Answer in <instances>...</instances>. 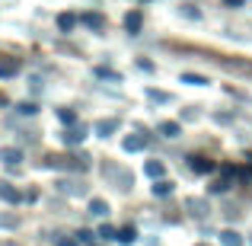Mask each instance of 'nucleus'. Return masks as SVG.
I'll return each mask as SVG.
<instances>
[{
    "label": "nucleus",
    "instance_id": "2eb2a0df",
    "mask_svg": "<svg viewBox=\"0 0 252 246\" xmlns=\"http://www.w3.org/2000/svg\"><path fill=\"white\" fill-rule=\"evenodd\" d=\"M134 237H137V230H134V227H125L122 234L115 237V240H122V243H131V240H134Z\"/></svg>",
    "mask_w": 252,
    "mask_h": 246
},
{
    "label": "nucleus",
    "instance_id": "39448f33",
    "mask_svg": "<svg viewBox=\"0 0 252 246\" xmlns=\"http://www.w3.org/2000/svg\"><path fill=\"white\" fill-rule=\"evenodd\" d=\"M144 147H147V138H144V135L125 138V150H144Z\"/></svg>",
    "mask_w": 252,
    "mask_h": 246
},
{
    "label": "nucleus",
    "instance_id": "6e6552de",
    "mask_svg": "<svg viewBox=\"0 0 252 246\" xmlns=\"http://www.w3.org/2000/svg\"><path fill=\"white\" fill-rule=\"evenodd\" d=\"M179 131H182V128H179L176 122H163V125H160V135H163V138H176Z\"/></svg>",
    "mask_w": 252,
    "mask_h": 246
},
{
    "label": "nucleus",
    "instance_id": "f3484780",
    "mask_svg": "<svg viewBox=\"0 0 252 246\" xmlns=\"http://www.w3.org/2000/svg\"><path fill=\"white\" fill-rule=\"evenodd\" d=\"M147 176H154V179H157V176H163V163L150 160V163H147Z\"/></svg>",
    "mask_w": 252,
    "mask_h": 246
},
{
    "label": "nucleus",
    "instance_id": "9b49d317",
    "mask_svg": "<svg viewBox=\"0 0 252 246\" xmlns=\"http://www.w3.org/2000/svg\"><path fill=\"white\" fill-rule=\"evenodd\" d=\"M169 192H172V182H166V179H160V182H154V195H169Z\"/></svg>",
    "mask_w": 252,
    "mask_h": 246
},
{
    "label": "nucleus",
    "instance_id": "4be33fe9",
    "mask_svg": "<svg viewBox=\"0 0 252 246\" xmlns=\"http://www.w3.org/2000/svg\"><path fill=\"white\" fill-rule=\"evenodd\" d=\"M19 112H23V115H32V112H35V103H23V105H19Z\"/></svg>",
    "mask_w": 252,
    "mask_h": 246
},
{
    "label": "nucleus",
    "instance_id": "a211bd4d",
    "mask_svg": "<svg viewBox=\"0 0 252 246\" xmlns=\"http://www.w3.org/2000/svg\"><path fill=\"white\" fill-rule=\"evenodd\" d=\"M147 96L154 99V103H169V93H160V90H147Z\"/></svg>",
    "mask_w": 252,
    "mask_h": 246
},
{
    "label": "nucleus",
    "instance_id": "4468645a",
    "mask_svg": "<svg viewBox=\"0 0 252 246\" xmlns=\"http://www.w3.org/2000/svg\"><path fill=\"white\" fill-rule=\"evenodd\" d=\"M125 26H128L131 32H137V29H141V13H131V16L125 19Z\"/></svg>",
    "mask_w": 252,
    "mask_h": 246
},
{
    "label": "nucleus",
    "instance_id": "423d86ee",
    "mask_svg": "<svg viewBox=\"0 0 252 246\" xmlns=\"http://www.w3.org/2000/svg\"><path fill=\"white\" fill-rule=\"evenodd\" d=\"M115 128H118V118H102V122L96 125V131H99V135H102V138H105V135H112V131H115Z\"/></svg>",
    "mask_w": 252,
    "mask_h": 246
},
{
    "label": "nucleus",
    "instance_id": "412c9836",
    "mask_svg": "<svg viewBox=\"0 0 252 246\" xmlns=\"http://www.w3.org/2000/svg\"><path fill=\"white\" fill-rule=\"evenodd\" d=\"M182 80H185V83H195V86L208 83V80H204V77H198V74H182Z\"/></svg>",
    "mask_w": 252,
    "mask_h": 246
},
{
    "label": "nucleus",
    "instance_id": "ddd939ff",
    "mask_svg": "<svg viewBox=\"0 0 252 246\" xmlns=\"http://www.w3.org/2000/svg\"><path fill=\"white\" fill-rule=\"evenodd\" d=\"M0 195H3L6 202H19V192L13 189V185H0Z\"/></svg>",
    "mask_w": 252,
    "mask_h": 246
},
{
    "label": "nucleus",
    "instance_id": "7ed1b4c3",
    "mask_svg": "<svg viewBox=\"0 0 252 246\" xmlns=\"http://www.w3.org/2000/svg\"><path fill=\"white\" fill-rule=\"evenodd\" d=\"M19 74V61L16 58H0V77H13Z\"/></svg>",
    "mask_w": 252,
    "mask_h": 246
},
{
    "label": "nucleus",
    "instance_id": "f03ea898",
    "mask_svg": "<svg viewBox=\"0 0 252 246\" xmlns=\"http://www.w3.org/2000/svg\"><path fill=\"white\" fill-rule=\"evenodd\" d=\"M58 189L67 192V195H83L86 185H83V182H74V179H61V182H58Z\"/></svg>",
    "mask_w": 252,
    "mask_h": 246
},
{
    "label": "nucleus",
    "instance_id": "dca6fc26",
    "mask_svg": "<svg viewBox=\"0 0 252 246\" xmlns=\"http://www.w3.org/2000/svg\"><path fill=\"white\" fill-rule=\"evenodd\" d=\"M191 170H198V173L211 170V160H201V157H191Z\"/></svg>",
    "mask_w": 252,
    "mask_h": 246
},
{
    "label": "nucleus",
    "instance_id": "6ab92c4d",
    "mask_svg": "<svg viewBox=\"0 0 252 246\" xmlns=\"http://www.w3.org/2000/svg\"><path fill=\"white\" fill-rule=\"evenodd\" d=\"M99 237H102V240H115V227L102 224V227H99Z\"/></svg>",
    "mask_w": 252,
    "mask_h": 246
},
{
    "label": "nucleus",
    "instance_id": "f8f14e48",
    "mask_svg": "<svg viewBox=\"0 0 252 246\" xmlns=\"http://www.w3.org/2000/svg\"><path fill=\"white\" fill-rule=\"evenodd\" d=\"M105 211H109V205H105L102 198H93L90 202V214H105Z\"/></svg>",
    "mask_w": 252,
    "mask_h": 246
},
{
    "label": "nucleus",
    "instance_id": "1a4fd4ad",
    "mask_svg": "<svg viewBox=\"0 0 252 246\" xmlns=\"http://www.w3.org/2000/svg\"><path fill=\"white\" fill-rule=\"evenodd\" d=\"M80 23L93 26V29H102V16H96V13H83V16H80Z\"/></svg>",
    "mask_w": 252,
    "mask_h": 246
},
{
    "label": "nucleus",
    "instance_id": "20e7f679",
    "mask_svg": "<svg viewBox=\"0 0 252 246\" xmlns=\"http://www.w3.org/2000/svg\"><path fill=\"white\" fill-rule=\"evenodd\" d=\"M61 138H64V144H80L86 138V128H83V125H80V128H70V131H64Z\"/></svg>",
    "mask_w": 252,
    "mask_h": 246
},
{
    "label": "nucleus",
    "instance_id": "f257e3e1",
    "mask_svg": "<svg viewBox=\"0 0 252 246\" xmlns=\"http://www.w3.org/2000/svg\"><path fill=\"white\" fill-rule=\"evenodd\" d=\"M48 166H58V170H83V160L77 157H48Z\"/></svg>",
    "mask_w": 252,
    "mask_h": 246
},
{
    "label": "nucleus",
    "instance_id": "aec40b11",
    "mask_svg": "<svg viewBox=\"0 0 252 246\" xmlns=\"http://www.w3.org/2000/svg\"><path fill=\"white\" fill-rule=\"evenodd\" d=\"M74 23H77V16H70V13H64V16L58 19V26H61V29H70Z\"/></svg>",
    "mask_w": 252,
    "mask_h": 246
},
{
    "label": "nucleus",
    "instance_id": "b1692460",
    "mask_svg": "<svg viewBox=\"0 0 252 246\" xmlns=\"http://www.w3.org/2000/svg\"><path fill=\"white\" fill-rule=\"evenodd\" d=\"M223 3H227V6H240L243 0H223Z\"/></svg>",
    "mask_w": 252,
    "mask_h": 246
},
{
    "label": "nucleus",
    "instance_id": "9d476101",
    "mask_svg": "<svg viewBox=\"0 0 252 246\" xmlns=\"http://www.w3.org/2000/svg\"><path fill=\"white\" fill-rule=\"evenodd\" d=\"M220 243H223V246H240V234H233V230H223V234H220Z\"/></svg>",
    "mask_w": 252,
    "mask_h": 246
},
{
    "label": "nucleus",
    "instance_id": "5701e85b",
    "mask_svg": "<svg viewBox=\"0 0 252 246\" xmlns=\"http://www.w3.org/2000/svg\"><path fill=\"white\" fill-rule=\"evenodd\" d=\"M58 246H77L74 240H67V237H58Z\"/></svg>",
    "mask_w": 252,
    "mask_h": 246
},
{
    "label": "nucleus",
    "instance_id": "0eeeda50",
    "mask_svg": "<svg viewBox=\"0 0 252 246\" xmlns=\"http://www.w3.org/2000/svg\"><path fill=\"white\" fill-rule=\"evenodd\" d=\"M0 160H6V163H19V160H23V154H19L16 147H3V150H0Z\"/></svg>",
    "mask_w": 252,
    "mask_h": 246
}]
</instances>
